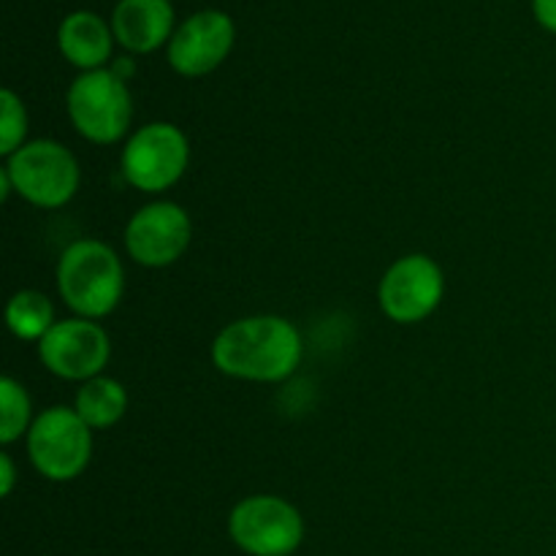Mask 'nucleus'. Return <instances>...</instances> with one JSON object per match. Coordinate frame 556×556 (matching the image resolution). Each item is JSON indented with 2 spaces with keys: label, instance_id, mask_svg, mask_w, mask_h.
<instances>
[{
  "label": "nucleus",
  "instance_id": "9b49d317",
  "mask_svg": "<svg viewBox=\"0 0 556 556\" xmlns=\"http://www.w3.org/2000/svg\"><path fill=\"white\" fill-rule=\"evenodd\" d=\"M233 43V22L223 11L190 16L168 41V63L182 76H204L226 60Z\"/></svg>",
  "mask_w": 556,
  "mask_h": 556
},
{
  "label": "nucleus",
  "instance_id": "4468645a",
  "mask_svg": "<svg viewBox=\"0 0 556 556\" xmlns=\"http://www.w3.org/2000/svg\"><path fill=\"white\" fill-rule=\"evenodd\" d=\"M74 410L90 429H109L128 410V391L119 380L98 375L76 391Z\"/></svg>",
  "mask_w": 556,
  "mask_h": 556
},
{
  "label": "nucleus",
  "instance_id": "f257e3e1",
  "mask_svg": "<svg viewBox=\"0 0 556 556\" xmlns=\"http://www.w3.org/2000/svg\"><path fill=\"white\" fill-rule=\"evenodd\" d=\"M302 334L280 315H253L228 324L212 342V364L228 378L280 383L302 364Z\"/></svg>",
  "mask_w": 556,
  "mask_h": 556
},
{
  "label": "nucleus",
  "instance_id": "0eeeda50",
  "mask_svg": "<svg viewBox=\"0 0 556 556\" xmlns=\"http://www.w3.org/2000/svg\"><path fill=\"white\" fill-rule=\"evenodd\" d=\"M188 161V136L174 123H150L130 136L119 168L141 193H163L182 179Z\"/></svg>",
  "mask_w": 556,
  "mask_h": 556
},
{
  "label": "nucleus",
  "instance_id": "f03ea898",
  "mask_svg": "<svg viewBox=\"0 0 556 556\" xmlns=\"http://www.w3.org/2000/svg\"><path fill=\"white\" fill-rule=\"evenodd\" d=\"M58 291L79 318L96 320L114 313L125 291L117 253L98 239L68 244L58 261Z\"/></svg>",
  "mask_w": 556,
  "mask_h": 556
},
{
  "label": "nucleus",
  "instance_id": "9d476101",
  "mask_svg": "<svg viewBox=\"0 0 556 556\" xmlns=\"http://www.w3.org/2000/svg\"><path fill=\"white\" fill-rule=\"evenodd\" d=\"M193 237L190 215L174 201H152L141 206L125 226V248L130 258L150 269H163L182 258Z\"/></svg>",
  "mask_w": 556,
  "mask_h": 556
},
{
  "label": "nucleus",
  "instance_id": "f3484780",
  "mask_svg": "<svg viewBox=\"0 0 556 556\" xmlns=\"http://www.w3.org/2000/svg\"><path fill=\"white\" fill-rule=\"evenodd\" d=\"M27 134V112L25 103L16 92L3 90L0 92V152L5 157L14 155L22 144H25Z\"/></svg>",
  "mask_w": 556,
  "mask_h": 556
},
{
  "label": "nucleus",
  "instance_id": "7ed1b4c3",
  "mask_svg": "<svg viewBox=\"0 0 556 556\" xmlns=\"http://www.w3.org/2000/svg\"><path fill=\"white\" fill-rule=\"evenodd\" d=\"M3 168L16 193L41 210L68 204L79 190V163L68 147L54 139L27 141L9 155Z\"/></svg>",
  "mask_w": 556,
  "mask_h": 556
},
{
  "label": "nucleus",
  "instance_id": "ddd939ff",
  "mask_svg": "<svg viewBox=\"0 0 556 556\" xmlns=\"http://www.w3.org/2000/svg\"><path fill=\"white\" fill-rule=\"evenodd\" d=\"M58 43L65 60L85 71H98L112 54V33L106 22L90 11H76L65 16L58 30Z\"/></svg>",
  "mask_w": 556,
  "mask_h": 556
},
{
  "label": "nucleus",
  "instance_id": "6ab92c4d",
  "mask_svg": "<svg viewBox=\"0 0 556 556\" xmlns=\"http://www.w3.org/2000/svg\"><path fill=\"white\" fill-rule=\"evenodd\" d=\"M14 462H11L9 454H0V494H3V497H9L11 489H14Z\"/></svg>",
  "mask_w": 556,
  "mask_h": 556
},
{
  "label": "nucleus",
  "instance_id": "1a4fd4ad",
  "mask_svg": "<svg viewBox=\"0 0 556 556\" xmlns=\"http://www.w3.org/2000/svg\"><path fill=\"white\" fill-rule=\"evenodd\" d=\"M112 356L109 334L90 318L58 320L38 342V358L52 375L63 380L98 378Z\"/></svg>",
  "mask_w": 556,
  "mask_h": 556
},
{
  "label": "nucleus",
  "instance_id": "6e6552de",
  "mask_svg": "<svg viewBox=\"0 0 556 556\" xmlns=\"http://www.w3.org/2000/svg\"><path fill=\"white\" fill-rule=\"evenodd\" d=\"M445 293L443 269L424 253L394 261L378 288L380 309L394 324H418L440 307Z\"/></svg>",
  "mask_w": 556,
  "mask_h": 556
},
{
  "label": "nucleus",
  "instance_id": "a211bd4d",
  "mask_svg": "<svg viewBox=\"0 0 556 556\" xmlns=\"http://www.w3.org/2000/svg\"><path fill=\"white\" fill-rule=\"evenodd\" d=\"M535 5V16L546 30L556 33V0H532Z\"/></svg>",
  "mask_w": 556,
  "mask_h": 556
},
{
  "label": "nucleus",
  "instance_id": "dca6fc26",
  "mask_svg": "<svg viewBox=\"0 0 556 556\" xmlns=\"http://www.w3.org/2000/svg\"><path fill=\"white\" fill-rule=\"evenodd\" d=\"M0 443L11 445L20 440L22 434L30 432V396H27L25 386L14 378L0 380Z\"/></svg>",
  "mask_w": 556,
  "mask_h": 556
},
{
  "label": "nucleus",
  "instance_id": "20e7f679",
  "mask_svg": "<svg viewBox=\"0 0 556 556\" xmlns=\"http://www.w3.org/2000/svg\"><path fill=\"white\" fill-rule=\"evenodd\" d=\"M68 117L79 136L92 144H114L123 139L134 117V101L123 76L114 68L85 71L68 87Z\"/></svg>",
  "mask_w": 556,
  "mask_h": 556
},
{
  "label": "nucleus",
  "instance_id": "f8f14e48",
  "mask_svg": "<svg viewBox=\"0 0 556 556\" xmlns=\"http://www.w3.org/2000/svg\"><path fill=\"white\" fill-rule=\"evenodd\" d=\"M174 25V9L168 0H119L114 9L112 30L130 52H152L168 41Z\"/></svg>",
  "mask_w": 556,
  "mask_h": 556
},
{
  "label": "nucleus",
  "instance_id": "423d86ee",
  "mask_svg": "<svg viewBox=\"0 0 556 556\" xmlns=\"http://www.w3.org/2000/svg\"><path fill=\"white\" fill-rule=\"evenodd\" d=\"M228 535L250 556H291L304 541V519L288 500L253 494L233 505Z\"/></svg>",
  "mask_w": 556,
  "mask_h": 556
},
{
  "label": "nucleus",
  "instance_id": "2eb2a0df",
  "mask_svg": "<svg viewBox=\"0 0 556 556\" xmlns=\"http://www.w3.org/2000/svg\"><path fill=\"white\" fill-rule=\"evenodd\" d=\"M5 324L16 340L41 342L58 320L52 302L38 291H16L5 307Z\"/></svg>",
  "mask_w": 556,
  "mask_h": 556
},
{
  "label": "nucleus",
  "instance_id": "39448f33",
  "mask_svg": "<svg viewBox=\"0 0 556 556\" xmlns=\"http://www.w3.org/2000/svg\"><path fill=\"white\" fill-rule=\"evenodd\" d=\"M27 454L47 481H74L92 456V432L74 407H49L27 432Z\"/></svg>",
  "mask_w": 556,
  "mask_h": 556
}]
</instances>
